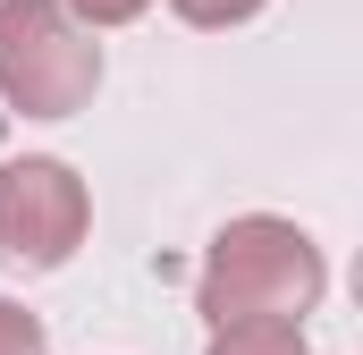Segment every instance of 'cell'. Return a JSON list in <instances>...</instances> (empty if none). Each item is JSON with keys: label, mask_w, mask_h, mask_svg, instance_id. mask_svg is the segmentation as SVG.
<instances>
[{"label": "cell", "mask_w": 363, "mask_h": 355, "mask_svg": "<svg viewBox=\"0 0 363 355\" xmlns=\"http://www.w3.org/2000/svg\"><path fill=\"white\" fill-rule=\"evenodd\" d=\"M330 296V263L321 246L279 220V212H245L228 220L211 246H203V271H194V305L203 322H304L313 305Z\"/></svg>", "instance_id": "obj_1"}, {"label": "cell", "mask_w": 363, "mask_h": 355, "mask_svg": "<svg viewBox=\"0 0 363 355\" xmlns=\"http://www.w3.org/2000/svg\"><path fill=\"white\" fill-rule=\"evenodd\" d=\"M101 93V43L60 0H0V102L26 119H77Z\"/></svg>", "instance_id": "obj_2"}, {"label": "cell", "mask_w": 363, "mask_h": 355, "mask_svg": "<svg viewBox=\"0 0 363 355\" xmlns=\"http://www.w3.org/2000/svg\"><path fill=\"white\" fill-rule=\"evenodd\" d=\"M85 229H93V195L68 161H51V153L0 161V271L43 279L85 246Z\"/></svg>", "instance_id": "obj_3"}, {"label": "cell", "mask_w": 363, "mask_h": 355, "mask_svg": "<svg viewBox=\"0 0 363 355\" xmlns=\"http://www.w3.org/2000/svg\"><path fill=\"white\" fill-rule=\"evenodd\" d=\"M203 355H313L304 322H220Z\"/></svg>", "instance_id": "obj_4"}, {"label": "cell", "mask_w": 363, "mask_h": 355, "mask_svg": "<svg viewBox=\"0 0 363 355\" xmlns=\"http://www.w3.org/2000/svg\"><path fill=\"white\" fill-rule=\"evenodd\" d=\"M0 355H51L43 313H26V305H9V296H0Z\"/></svg>", "instance_id": "obj_5"}, {"label": "cell", "mask_w": 363, "mask_h": 355, "mask_svg": "<svg viewBox=\"0 0 363 355\" xmlns=\"http://www.w3.org/2000/svg\"><path fill=\"white\" fill-rule=\"evenodd\" d=\"M60 9H68V17H77L85 34H101V26H135V17H144L152 0H60Z\"/></svg>", "instance_id": "obj_6"}, {"label": "cell", "mask_w": 363, "mask_h": 355, "mask_svg": "<svg viewBox=\"0 0 363 355\" xmlns=\"http://www.w3.org/2000/svg\"><path fill=\"white\" fill-rule=\"evenodd\" d=\"M169 9H178L186 26H245L262 0H169Z\"/></svg>", "instance_id": "obj_7"}]
</instances>
